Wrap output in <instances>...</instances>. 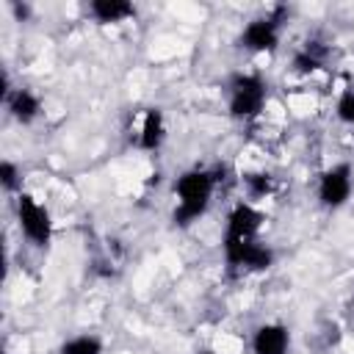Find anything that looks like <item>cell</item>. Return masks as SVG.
I'll list each match as a JSON object with an SVG mask.
<instances>
[{"instance_id":"cell-1","label":"cell","mask_w":354,"mask_h":354,"mask_svg":"<svg viewBox=\"0 0 354 354\" xmlns=\"http://www.w3.org/2000/svg\"><path fill=\"white\" fill-rule=\"evenodd\" d=\"M216 191H218V169L191 166V169L180 171L171 183V196H174L171 221H174V227H180V230L194 227L210 210Z\"/></svg>"},{"instance_id":"cell-2","label":"cell","mask_w":354,"mask_h":354,"mask_svg":"<svg viewBox=\"0 0 354 354\" xmlns=\"http://www.w3.org/2000/svg\"><path fill=\"white\" fill-rule=\"evenodd\" d=\"M227 113L235 122H254L268 105V83L260 72H235L227 86Z\"/></svg>"},{"instance_id":"cell-3","label":"cell","mask_w":354,"mask_h":354,"mask_svg":"<svg viewBox=\"0 0 354 354\" xmlns=\"http://www.w3.org/2000/svg\"><path fill=\"white\" fill-rule=\"evenodd\" d=\"M14 218L19 227V235L33 249H47L55 238V221L44 202H39L33 194L22 191L14 199Z\"/></svg>"},{"instance_id":"cell-4","label":"cell","mask_w":354,"mask_h":354,"mask_svg":"<svg viewBox=\"0 0 354 354\" xmlns=\"http://www.w3.org/2000/svg\"><path fill=\"white\" fill-rule=\"evenodd\" d=\"M288 22V8L285 6H274L260 17H252L241 33H238V47L252 53V55H263V53H274L282 41V30Z\"/></svg>"},{"instance_id":"cell-5","label":"cell","mask_w":354,"mask_h":354,"mask_svg":"<svg viewBox=\"0 0 354 354\" xmlns=\"http://www.w3.org/2000/svg\"><path fill=\"white\" fill-rule=\"evenodd\" d=\"M354 196V166L348 160H335L315 177V199L324 210H340Z\"/></svg>"},{"instance_id":"cell-6","label":"cell","mask_w":354,"mask_h":354,"mask_svg":"<svg viewBox=\"0 0 354 354\" xmlns=\"http://www.w3.org/2000/svg\"><path fill=\"white\" fill-rule=\"evenodd\" d=\"M221 257L227 268L260 274L274 266V249L263 243V238H243V241H221Z\"/></svg>"},{"instance_id":"cell-7","label":"cell","mask_w":354,"mask_h":354,"mask_svg":"<svg viewBox=\"0 0 354 354\" xmlns=\"http://www.w3.org/2000/svg\"><path fill=\"white\" fill-rule=\"evenodd\" d=\"M266 224V213L254 205V202H235L227 210L224 218V230H221V241H243V238H260Z\"/></svg>"},{"instance_id":"cell-8","label":"cell","mask_w":354,"mask_h":354,"mask_svg":"<svg viewBox=\"0 0 354 354\" xmlns=\"http://www.w3.org/2000/svg\"><path fill=\"white\" fill-rule=\"evenodd\" d=\"M290 329L282 321H263L249 335L252 354H290Z\"/></svg>"},{"instance_id":"cell-9","label":"cell","mask_w":354,"mask_h":354,"mask_svg":"<svg viewBox=\"0 0 354 354\" xmlns=\"http://www.w3.org/2000/svg\"><path fill=\"white\" fill-rule=\"evenodd\" d=\"M166 138H169L166 113L160 108H147L136 127V147L141 152H158L166 144Z\"/></svg>"},{"instance_id":"cell-10","label":"cell","mask_w":354,"mask_h":354,"mask_svg":"<svg viewBox=\"0 0 354 354\" xmlns=\"http://www.w3.org/2000/svg\"><path fill=\"white\" fill-rule=\"evenodd\" d=\"M6 102V111L8 116L17 122V124H33L41 111H44V102L39 97V91L28 88V86H17V88H8V94L3 97Z\"/></svg>"},{"instance_id":"cell-11","label":"cell","mask_w":354,"mask_h":354,"mask_svg":"<svg viewBox=\"0 0 354 354\" xmlns=\"http://www.w3.org/2000/svg\"><path fill=\"white\" fill-rule=\"evenodd\" d=\"M86 14L97 25H122L136 17V6L127 0H91L86 6Z\"/></svg>"},{"instance_id":"cell-12","label":"cell","mask_w":354,"mask_h":354,"mask_svg":"<svg viewBox=\"0 0 354 354\" xmlns=\"http://www.w3.org/2000/svg\"><path fill=\"white\" fill-rule=\"evenodd\" d=\"M58 354H105V343L94 332H77L58 346Z\"/></svg>"},{"instance_id":"cell-13","label":"cell","mask_w":354,"mask_h":354,"mask_svg":"<svg viewBox=\"0 0 354 354\" xmlns=\"http://www.w3.org/2000/svg\"><path fill=\"white\" fill-rule=\"evenodd\" d=\"M324 61H326V53L318 47V41H304L301 50H296V55H293V72L313 75L324 66Z\"/></svg>"},{"instance_id":"cell-14","label":"cell","mask_w":354,"mask_h":354,"mask_svg":"<svg viewBox=\"0 0 354 354\" xmlns=\"http://www.w3.org/2000/svg\"><path fill=\"white\" fill-rule=\"evenodd\" d=\"M241 183H243V188L249 191L252 199H266L277 188V180H274L271 171H243L241 174Z\"/></svg>"},{"instance_id":"cell-15","label":"cell","mask_w":354,"mask_h":354,"mask_svg":"<svg viewBox=\"0 0 354 354\" xmlns=\"http://www.w3.org/2000/svg\"><path fill=\"white\" fill-rule=\"evenodd\" d=\"M0 185L6 194H22V171L14 160H0Z\"/></svg>"},{"instance_id":"cell-16","label":"cell","mask_w":354,"mask_h":354,"mask_svg":"<svg viewBox=\"0 0 354 354\" xmlns=\"http://www.w3.org/2000/svg\"><path fill=\"white\" fill-rule=\"evenodd\" d=\"M335 116H337V122L354 127V86L340 91V97L335 102Z\"/></svg>"},{"instance_id":"cell-17","label":"cell","mask_w":354,"mask_h":354,"mask_svg":"<svg viewBox=\"0 0 354 354\" xmlns=\"http://www.w3.org/2000/svg\"><path fill=\"white\" fill-rule=\"evenodd\" d=\"M199 354H221V351H216V348H202Z\"/></svg>"},{"instance_id":"cell-18","label":"cell","mask_w":354,"mask_h":354,"mask_svg":"<svg viewBox=\"0 0 354 354\" xmlns=\"http://www.w3.org/2000/svg\"><path fill=\"white\" fill-rule=\"evenodd\" d=\"M351 315H354V299H351Z\"/></svg>"}]
</instances>
